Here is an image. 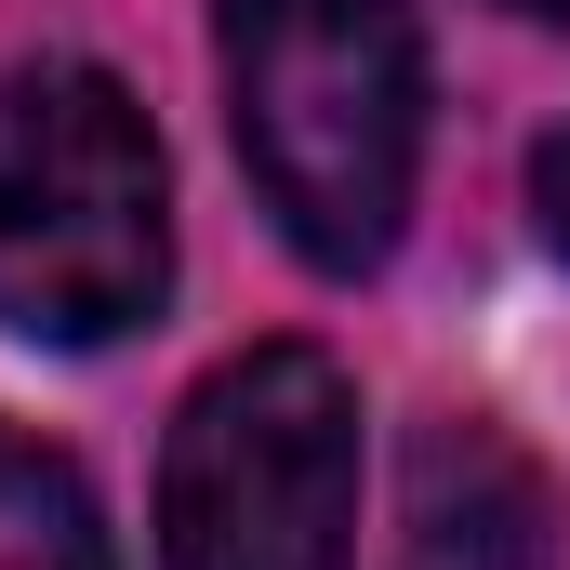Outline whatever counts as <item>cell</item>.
<instances>
[{
	"mask_svg": "<svg viewBox=\"0 0 570 570\" xmlns=\"http://www.w3.org/2000/svg\"><path fill=\"white\" fill-rule=\"evenodd\" d=\"M173 292V173L146 107L80 67H0V332L120 345Z\"/></svg>",
	"mask_w": 570,
	"mask_h": 570,
	"instance_id": "2",
	"label": "cell"
},
{
	"mask_svg": "<svg viewBox=\"0 0 570 570\" xmlns=\"http://www.w3.org/2000/svg\"><path fill=\"white\" fill-rule=\"evenodd\" d=\"M213 40H226V120L279 239L332 279L385 266L425 159L412 0H213Z\"/></svg>",
	"mask_w": 570,
	"mask_h": 570,
	"instance_id": "1",
	"label": "cell"
},
{
	"mask_svg": "<svg viewBox=\"0 0 570 570\" xmlns=\"http://www.w3.org/2000/svg\"><path fill=\"white\" fill-rule=\"evenodd\" d=\"M504 13H570V0H504Z\"/></svg>",
	"mask_w": 570,
	"mask_h": 570,
	"instance_id": "7",
	"label": "cell"
},
{
	"mask_svg": "<svg viewBox=\"0 0 570 570\" xmlns=\"http://www.w3.org/2000/svg\"><path fill=\"white\" fill-rule=\"evenodd\" d=\"M412 558L425 570H544L558 558V504L491 425H438L412 451Z\"/></svg>",
	"mask_w": 570,
	"mask_h": 570,
	"instance_id": "4",
	"label": "cell"
},
{
	"mask_svg": "<svg viewBox=\"0 0 570 570\" xmlns=\"http://www.w3.org/2000/svg\"><path fill=\"white\" fill-rule=\"evenodd\" d=\"M0 570H120L94 491H80L53 451H27L13 425H0Z\"/></svg>",
	"mask_w": 570,
	"mask_h": 570,
	"instance_id": "5",
	"label": "cell"
},
{
	"mask_svg": "<svg viewBox=\"0 0 570 570\" xmlns=\"http://www.w3.org/2000/svg\"><path fill=\"white\" fill-rule=\"evenodd\" d=\"M358 385L318 345L226 358L159 451V570H345Z\"/></svg>",
	"mask_w": 570,
	"mask_h": 570,
	"instance_id": "3",
	"label": "cell"
},
{
	"mask_svg": "<svg viewBox=\"0 0 570 570\" xmlns=\"http://www.w3.org/2000/svg\"><path fill=\"white\" fill-rule=\"evenodd\" d=\"M531 213H544V239L570 253V120H558L544 146H531Z\"/></svg>",
	"mask_w": 570,
	"mask_h": 570,
	"instance_id": "6",
	"label": "cell"
}]
</instances>
